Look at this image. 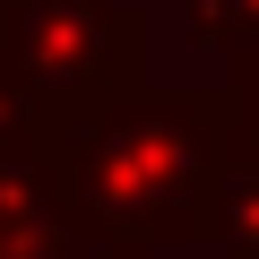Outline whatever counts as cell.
Masks as SVG:
<instances>
[{"label": "cell", "mask_w": 259, "mask_h": 259, "mask_svg": "<svg viewBox=\"0 0 259 259\" xmlns=\"http://www.w3.org/2000/svg\"><path fill=\"white\" fill-rule=\"evenodd\" d=\"M35 156L78 233L164 259V250L207 242L216 182L242 164V104L233 87L44 95Z\"/></svg>", "instance_id": "1"}, {"label": "cell", "mask_w": 259, "mask_h": 259, "mask_svg": "<svg viewBox=\"0 0 259 259\" xmlns=\"http://www.w3.org/2000/svg\"><path fill=\"white\" fill-rule=\"evenodd\" d=\"M0 61L35 95H139L156 61L147 0H0Z\"/></svg>", "instance_id": "2"}, {"label": "cell", "mask_w": 259, "mask_h": 259, "mask_svg": "<svg viewBox=\"0 0 259 259\" xmlns=\"http://www.w3.org/2000/svg\"><path fill=\"white\" fill-rule=\"evenodd\" d=\"M61 233H78V225H69L44 156H35L26 139H0V259H35V250H52Z\"/></svg>", "instance_id": "3"}, {"label": "cell", "mask_w": 259, "mask_h": 259, "mask_svg": "<svg viewBox=\"0 0 259 259\" xmlns=\"http://www.w3.org/2000/svg\"><path fill=\"white\" fill-rule=\"evenodd\" d=\"M207 250H216V259H259V164H250V156L216 182V207H207Z\"/></svg>", "instance_id": "4"}, {"label": "cell", "mask_w": 259, "mask_h": 259, "mask_svg": "<svg viewBox=\"0 0 259 259\" xmlns=\"http://www.w3.org/2000/svg\"><path fill=\"white\" fill-rule=\"evenodd\" d=\"M182 35L233 61V52L259 44V0H182Z\"/></svg>", "instance_id": "5"}, {"label": "cell", "mask_w": 259, "mask_h": 259, "mask_svg": "<svg viewBox=\"0 0 259 259\" xmlns=\"http://www.w3.org/2000/svg\"><path fill=\"white\" fill-rule=\"evenodd\" d=\"M225 87H233V104H242V156L259 164V44L225 61Z\"/></svg>", "instance_id": "6"}, {"label": "cell", "mask_w": 259, "mask_h": 259, "mask_svg": "<svg viewBox=\"0 0 259 259\" xmlns=\"http://www.w3.org/2000/svg\"><path fill=\"white\" fill-rule=\"evenodd\" d=\"M35 121H44V95L0 61V139H26V147H35Z\"/></svg>", "instance_id": "7"}, {"label": "cell", "mask_w": 259, "mask_h": 259, "mask_svg": "<svg viewBox=\"0 0 259 259\" xmlns=\"http://www.w3.org/2000/svg\"><path fill=\"white\" fill-rule=\"evenodd\" d=\"M35 259H139V250H112V242H95V233H61V242L35 250Z\"/></svg>", "instance_id": "8"}]
</instances>
